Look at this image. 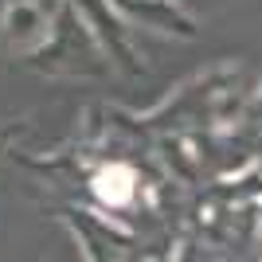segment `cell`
<instances>
[{
  "label": "cell",
  "mask_w": 262,
  "mask_h": 262,
  "mask_svg": "<svg viewBox=\"0 0 262 262\" xmlns=\"http://www.w3.org/2000/svg\"><path fill=\"white\" fill-rule=\"evenodd\" d=\"M94 192H98L102 200H110V204H125V200L133 196L129 168H106V172H98L94 176Z\"/></svg>",
  "instance_id": "1"
}]
</instances>
